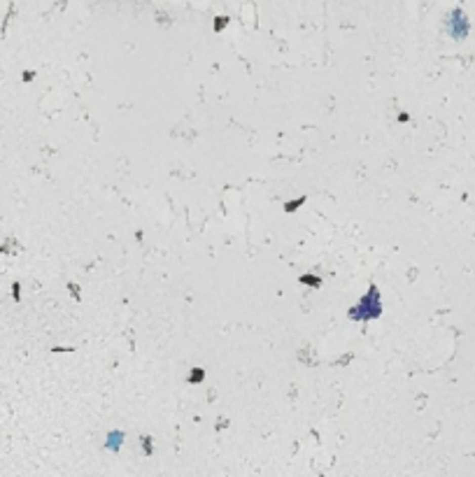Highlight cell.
I'll return each instance as SVG.
<instances>
[{
	"mask_svg": "<svg viewBox=\"0 0 475 477\" xmlns=\"http://www.w3.org/2000/svg\"><path fill=\"white\" fill-rule=\"evenodd\" d=\"M191 377H189V382H191V384H196V382H201V380H203V377H205V373H203V370H201V368H193L191 370Z\"/></svg>",
	"mask_w": 475,
	"mask_h": 477,
	"instance_id": "4",
	"label": "cell"
},
{
	"mask_svg": "<svg viewBox=\"0 0 475 477\" xmlns=\"http://www.w3.org/2000/svg\"><path fill=\"white\" fill-rule=\"evenodd\" d=\"M468 28H470V23H468V19H466L464 10H461V7L452 10V14L447 17V33L452 35L454 40H464Z\"/></svg>",
	"mask_w": 475,
	"mask_h": 477,
	"instance_id": "2",
	"label": "cell"
},
{
	"mask_svg": "<svg viewBox=\"0 0 475 477\" xmlns=\"http://www.w3.org/2000/svg\"><path fill=\"white\" fill-rule=\"evenodd\" d=\"M380 314H382V303H380V293H377L375 284H371V289L361 298V303L347 312V316L354 319V322H359V319H377Z\"/></svg>",
	"mask_w": 475,
	"mask_h": 477,
	"instance_id": "1",
	"label": "cell"
},
{
	"mask_svg": "<svg viewBox=\"0 0 475 477\" xmlns=\"http://www.w3.org/2000/svg\"><path fill=\"white\" fill-rule=\"evenodd\" d=\"M301 282L303 284H314V287H319V284H322V282H319V277H314V275H303Z\"/></svg>",
	"mask_w": 475,
	"mask_h": 477,
	"instance_id": "5",
	"label": "cell"
},
{
	"mask_svg": "<svg viewBox=\"0 0 475 477\" xmlns=\"http://www.w3.org/2000/svg\"><path fill=\"white\" fill-rule=\"evenodd\" d=\"M142 449H145V454H151V438L142 435Z\"/></svg>",
	"mask_w": 475,
	"mask_h": 477,
	"instance_id": "6",
	"label": "cell"
},
{
	"mask_svg": "<svg viewBox=\"0 0 475 477\" xmlns=\"http://www.w3.org/2000/svg\"><path fill=\"white\" fill-rule=\"evenodd\" d=\"M224 26H226V17H221V21H219V19H217V23H215V28H217V30H219V28H224Z\"/></svg>",
	"mask_w": 475,
	"mask_h": 477,
	"instance_id": "7",
	"label": "cell"
},
{
	"mask_svg": "<svg viewBox=\"0 0 475 477\" xmlns=\"http://www.w3.org/2000/svg\"><path fill=\"white\" fill-rule=\"evenodd\" d=\"M122 443H124V431H110L107 433V440H105V447L116 452V449L122 447Z\"/></svg>",
	"mask_w": 475,
	"mask_h": 477,
	"instance_id": "3",
	"label": "cell"
}]
</instances>
